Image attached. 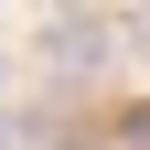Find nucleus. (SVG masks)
Segmentation results:
<instances>
[{"label": "nucleus", "instance_id": "1", "mask_svg": "<svg viewBox=\"0 0 150 150\" xmlns=\"http://www.w3.org/2000/svg\"><path fill=\"white\" fill-rule=\"evenodd\" d=\"M43 54H54L64 75H86V64H107V54H118V22H97V11H54Z\"/></svg>", "mask_w": 150, "mask_h": 150}]
</instances>
